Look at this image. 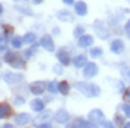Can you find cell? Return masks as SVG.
Segmentation results:
<instances>
[{"label":"cell","instance_id":"1","mask_svg":"<svg viewBox=\"0 0 130 128\" xmlns=\"http://www.w3.org/2000/svg\"><path fill=\"white\" fill-rule=\"evenodd\" d=\"M75 88L83 93L86 97H98L101 96V87L98 84H93V82H84V81H80L75 84Z\"/></svg>","mask_w":130,"mask_h":128},{"label":"cell","instance_id":"2","mask_svg":"<svg viewBox=\"0 0 130 128\" xmlns=\"http://www.w3.org/2000/svg\"><path fill=\"white\" fill-rule=\"evenodd\" d=\"M2 78L3 81L9 84V86H13V84H18V82H21V81L24 80V75L22 74H19V72H3V75H2Z\"/></svg>","mask_w":130,"mask_h":128},{"label":"cell","instance_id":"3","mask_svg":"<svg viewBox=\"0 0 130 128\" xmlns=\"http://www.w3.org/2000/svg\"><path fill=\"white\" fill-rule=\"evenodd\" d=\"M98 72H99L98 65L95 63V62H87L86 66L83 68V77H84V78H87V80H90V78L96 77Z\"/></svg>","mask_w":130,"mask_h":128},{"label":"cell","instance_id":"4","mask_svg":"<svg viewBox=\"0 0 130 128\" xmlns=\"http://www.w3.org/2000/svg\"><path fill=\"white\" fill-rule=\"evenodd\" d=\"M87 118H89V121H92L95 125H99L102 121H105V113L102 112L101 109H92V111L87 113Z\"/></svg>","mask_w":130,"mask_h":128},{"label":"cell","instance_id":"5","mask_svg":"<svg viewBox=\"0 0 130 128\" xmlns=\"http://www.w3.org/2000/svg\"><path fill=\"white\" fill-rule=\"evenodd\" d=\"M44 90H47V84L44 81H34L30 84V91L36 96H40L44 93Z\"/></svg>","mask_w":130,"mask_h":128},{"label":"cell","instance_id":"6","mask_svg":"<svg viewBox=\"0 0 130 128\" xmlns=\"http://www.w3.org/2000/svg\"><path fill=\"white\" fill-rule=\"evenodd\" d=\"M52 118V112L50 111H41V112H39V115L34 118V125L36 127H40L41 124H44V122H49V119Z\"/></svg>","mask_w":130,"mask_h":128},{"label":"cell","instance_id":"7","mask_svg":"<svg viewBox=\"0 0 130 128\" xmlns=\"http://www.w3.org/2000/svg\"><path fill=\"white\" fill-rule=\"evenodd\" d=\"M53 118H55V121H56L58 124H61V125H67L68 121H70V113H68V111H65V109H59V111L55 112Z\"/></svg>","mask_w":130,"mask_h":128},{"label":"cell","instance_id":"8","mask_svg":"<svg viewBox=\"0 0 130 128\" xmlns=\"http://www.w3.org/2000/svg\"><path fill=\"white\" fill-rule=\"evenodd\" d=\"M31 115L27 112H22V113H18L15 116V125H18V127H24V125H27V124H30L31 122Z\"/></svg>","mask_w":130,"mask_h":128},{"label":"cell","instance_id":"9","mask_svg":"<svg viewBox=\"0 0 130 128\" xmlns=\"http://www.w3.org/2000/svg\"><path fill=\"white\" fill-rule=\"evenodd\" d=\"M93 28H95L96 34L99 35V38H102V40H106V38L109 37V31L106 30L104 25H101V21H95V25H93Z\"/></svg>","mask_w":130,"mask_h":128},{"label":"cell","instance_id":"10","mask_svg":"<svg viewBox=\"0 0 130 128\" xmlns=\"http://www.w3.org/2000/svg\"><path fill=\"white\" fill-rule=\"evenodd\" d=\"M40 46L43 49H46L47 52H53L55 50V43H53L52 35H43L40 40Z\"/></svg>","mask_w":130,"mask_h":128},{"label":"cell","instance_id":"11","mask_svg":"<svg viewBox=\"0 0 130 128\" xmlns=\"http://www.w3.org/2000/svg\"><path fill=\"white\" fill-rule=\"evenodd\" d=\"M124 49H126V46H124V41L123 40L115 38V40L111 41V52H112V53H115V55H121L123 52H124Z\"/></svg>","mask_w":130,"mask_h":128},{"label":"cell","instance_id":"12","mask_svg":"<svg viewBox=\"0 0 130 128\" xmlns=\"http://www.w3.org/2000/svg\"><path fill=\"white\" fill-rule=\"evenodd\" d=\"M56 18L59 21H62V22H71V21H74V15L68 10V9H61V10H58Z\"/></svg>","mask_w":130,"mask_h":128},{"label":"cell","instance_id":"13","mask_svg":"<svg viewBox=\"0 0 130 128\" xmlns=\"http://www.w3.org/2000/svg\"><path fill=\"white\" fill-rule=\"evenodd\" d=\"M56 57H58V60L64 65V66H68V65L73 62V60H71V57H70V55H68V52H67V50H64V49L58 50Z\"/></svg>","mask_w":130,"mask_h":128},{"label":"cell","instance_id":"14","mask_svg":"<svg viewBox=\"0 0 130 128\" xmlns=\"http://www.w3.org/2000/svg\"><path fill=\"white\" fill-rule=\"evenodd\" d=\"M74 10H75V13L78 16H86L87 15V5H86V2H75L74 3Z\"/></svg>","mask_w":130,"mask_h":128},{"label":"cell","instance_id":"15","mask_svg":"<svg viewBox=\"0 0 130 128\" xmlns=\"http://www.w3.org/2000/svg\"><path fill=\"white\" fill-rule=\"evenodd\" d=\"M93 41H95V38L92 37V35H89V34H83L80 38H78V46L80 47H90L92 44H93Z\"/></svg>","mask_w":130,"mask_h":128},{"label":"cell","instance_id":"16","mask_svg":"<svg viewBox=\"0 0 130 128\" xmlns=\"http://www.w3.org/2000/svg\"><path fill=\"white\" fill-rule=\"evenodd\" d=\"M30 106H31V109L34 111V112H41V111H44V108H46L44 102L40 100V99H32Z\"/></svg>","mask_w":130,"mask_h":128},{"label":"cell","instance_id":"17","mask_svg":"<svg viewBox=\"0 0 130 128\" xmlns=\"http://www.w3.org/2000/svg\"><path fill=\"white\" fill-rule=\"evenodd\" d=\"M10 115H12V108L9 106V103L0 104V118L5 119V118H9Z\"/></svg>","mask_w":130,"mask_h":128},{"label":"cell","instance_id":"18","mask_svg":"<svg viewBox=\"0 0 130 128\" xmlns=\"http://www.w3.org/2000/svg\"><path fill=\"white\" fill-rule=\"evenodd\" d=\"M73 63L75 68H84L86 63H87V57L84 56V55H77L73 59Z\"/></svg>","mask_w":130,"mask_h":128},{"label":"cell","instance_id":"19","mask_svg":"<svg viewBox=\"0 0 130 128\" xmlns=\"http://www.w3.org/2000/svg\"><path fill=\"white\" fill-rule=\"evenodd\" d=\"M71 127H95V124L92 121H86V119H83V118H77L71 124Z\"/></svg>","mask_w":130,"mask_h":128},{"label":"cell","instance_id":"20","mask_svg":"<svg viewBox=\"0 0 130 128\" xmlns=\"http://www.w3.org/2000/svg\"><path fill=\"white\" fill-rule=\"evenodd\" d=\"M12 34H13V28H12V27H9V25H6V24L2 25V37H0V38H6V40H8Z\"/></svg>","mask_w":130,"mask_h":128},{"label":"cell","instance_id":"21","mask_svg":"<svg viewBox=\"0 0 130 128\" xmlns=\"http://www.w3.org/2000/svg\"><path fill=\"white\" fill-rule=\"evenodd\" d=\"M16 56H18V53H15V52H8V50H6L5 55H3V62L10 65L16 59Z\"/></svg>","mask_w":130,"mask_h":128},{"label":"cell","instance_id":"22","mask_svg":"<svg viewBox=\"0 0 130 128\" xmlns=\"http://www.w3.org/2000/svg\"><path fill=\"white\" fill-rule=\"evenodd\" d=\"M10 66H13V68H16V69H25V60L22 59V57L19 56H16V59L10 63Z\"/></svg>","mask_w":130,"mask_h":128},{"label":"cell","instance_id":"23","mask_svg":"<svg viewBox=\"0 0 130 128\" xmlns=\"http://www.w3.org/2000/svg\"><path fill=\"white\" fill-rule=\"evenodd\" d=\"M10 44H12V47L13 49H21V46L24 44V38H21V37L15 35V37L10 38Z\"/></svg>","mask_w":130,"mask_h":128},{"label":"cell","instance_id":"24","mask_svg":"<svg viewBox=\"0 0 130 128\" xmlns=\"http://www.w3.org/2000/svg\"><path fill=\"white\" fill-rule=\"evenodd\" d=\"M47 91L52 93V94L58 93V91H59V82H56V81H50V82H47Z\"/></svg>","mask_w":130,"mask_h":128},{"label":"cell","instance_id":"25","mask_svg":"<svg viewBox=\"0 0 130 128\" xmlns=\"http://www.w3.org/2000/svg\"><path fill=\"white\" fill-rule=\"evenodd\" d=\"M59 93L61 94H68L70 93V84H68V81H61L59 82Z\"/></svg>","mask_w":130,"mask_h":128},{"label":"cell","instance_id":"26","mask_svg":"<svg viewBox=\"0 0 130 128\" xmlns=\"http://www.w3.org/2000/svg\"><path fill=\"white\" fill-rule=\"evenodd\" d=\"M22 38H24V43H27V44H34L36 43V34L34 32H27Z\"/></svg>","mask_w":130,"mask_h":128},{"label":"cell","instance_id":"27","mask_svg":"<svg viewBox=\"0 0 130 128\" xmlns=\"http://www.w3.org/2000/svg\"><path fill=\"white\" fill-rule=\"evenodd\" d=\"M36 50H37V44H31L30 49H27V50L24 52V57L25 59H30V57L36 53Z\"/></svg>","mask_w":130,"mask_h":128},{"label":"cell","instance_id":"28","mask_svg":"<svg viewBox=\"0 0 130 128\" xmlns=\"http://www.w3.org/2000/svg\"><path fill=\"white\" fill-rule=\"evenodd\" d=\"M73 34H74V37H75V38H80L81 35L84 34V27H80V25H77V27L74 28Z\"/></svg>","mask_w":130,"mask_h":128},{"label":"cell","instance_id":"29","mask_svg":"<svg viewBox=\"0 0 130 128\" xmlns=\"http://www.w3.org/2000/svg\"><path fill=\"white\" fill-rule=\"evenodd\" d=\"M90 56H92V57H101V56H102V49H101V47L90 49Z\"/></svg>","mask_w":130,"mask_h":128},{"label":"cell","instance_id":"30","mask_svg":"<svg viewBox=\"0 0 130 128\" xmlns=\"http://www.w3.org/2000/svg\"><path fill=\"white\" fill-rule=\"evenodd\" d=\"M120 108H121L123 113L126 115V118H130V102H126V103L121 104Z\"/></svg>","mask_w":130,"mask_h":128},{"label":"cell","instance_id":"31","mask_svg":"<svg viewBox=\"0 0 130 128\" xmlns=\"http://www.w3.org/2000/svg\"><path fill=\"white\" fill-rule=\"evenodd\" d=\"M126 116V115H124ZM124 116H121L120 113H115L114 115V124L115 125H124Z\"/></svg>","mask_w":130,"mask_h":128},{"label":"cell","instance_id":"32","mask_svg":"<svg viewBox=\"0 0 130 128\" xmlns=\"http://www.w3.org/2000/svg\"><path fill=\"white\" fill-rule=\"evenodd\" d=\"M52 69H53V72H55L56 75H61V74H64V65L59 62V63L53 65V68H52Z\"/></svg>","mask_w":130,"mask_h":128},{"label":"cell","instance_id":"33","mask_svg":"<svg viewBox=\"0 0 130 128\" xmlns=\"http://www.w3.org/2000/svg\"><path fill=\"white\" fill-rule=\"evenodd\" d=\"M123 100L124 102H130V86L123 90Z\"/></svg>","mask_w":130,"mask_h":128},{"label":"cell","instance_id":"34","mask_svg":"<svg viewBox=\"0 0 130 128\" xmlns=\"http://www.w3.org/2000/svg\"><path fill=\"white\" fill-rule=\"evenodd\" d=\"M121 74H123L124 78L130 80V66H123L121 68Z\"/></svg>","mask_w":130,"mask_h":128},{"label":"cell","instance_id":"35","mask_svg":"<svg viewBox=\"0 0 130 128\" xmlns=\"http://www.w3.org/2000/svg\"><path fill=\"white\" fill-rule=\"evenodd\" d=\"M13 103H15L16 106H21V104L25 103V99L24 97H21V96H15L13 97Z\"/></svg>","mask_w":130,"mask_h":128},{"label":"cell","instance_id":"36","mask_svg":"<svg viewBox=\"0 0 130 128\" xmlns=\"http://www.w3.org/2000/svg\"><path fill=\"white\" fill-rule=\"evenodd\" d=\"M16 10H19V12H24L25 15H28V16H31V15H32L31 10H30L28 8H24V6H22V8H21V6H16Z\"/></svg>","mask_w":130,"mask_h":128},{"label":"cell","instance_id":"37","mask_svg":"<svg viewBox=\"0 0 130 128\" xmlns=\"http://www.w3.org/2000/svg\"><path fill=\"white\" fill-rule=\"evenodd\" d=\"M99 125H101V127H108V128L114 127V124H112V122H108V121H102V122H101Z\"/></svg>","mask_w":130,"mask_h":128},{"label":"cell","instance_id":"38","mask_svg":"<svg viewBox=\"0 0 130 128\" xmlns=\"http://www.w3.org/2000/svg\"><path fill=\"white\" fill-rule=\"evenodd\" d=\"M8 50V43H6V38H2V52H6Z\"/></svg>","mask_w":130,"mask_h":128},{"label":"cell","instance_id":"39","mask_svg":"<svg viewBox=\"0 0 130 128\" xmlns=\"http://www.w3.org/2000/svg\"><path fill=\"white\" fill-rule=\"evenodd\" d=\"M50 127H52V124H50V122H44V124H41L39 128H50Z\"/></svg>","mask_w":130,"mask_h":128},{"label":"cell","instance_id":"40","mask_svg":"<svg viewBox=\"0 0 130 128\" xmlns=\"http://www.w3.org/2000/svg\"><path fill=\"white\" fill-rule=\"evenodd\" d=\"M62 3H65V5H68V6H70V5H74L75 2H74V0H62Z\"/></svg>","mask_w":130,"mask_h":128},{"label":"cell","instance_id":"41","mask_svg":"<svg viewBox=\"0 0 130 128\" xmlns=\"http://www.w3.org/2000/svg\"><path fill=\"white\" fill-rule=\"evenodd\" d=\"M52 32H53V34H61V28H58V27H55V28L52 30Z\"/></svg>","mask_w":130,"mask_h":128},{"label":"cell","instance_id":"42","mask_svg":"<svg viewBox=\"0 0 130 128\" xmlns=\"http://www.w3.org/2000/svg\"><path fill=\"white\" fill-rule=\"evenodd\" d=\"M124 30H126V32L130 31V19H129V22H127V24L124 25Z\"/></svg>","mask_w":130,"mask_h":128},{"label":"cell","instance_id":"43","mask_svg":"<svg viewBox=\"0 0 130 128\" xmlns=\"http://www.w3.org/2000/svg\"><path fill=\"white\" fill-rule=\"evenodd\" d=\"M32 3H34V5H40V3H43V0H31Z\"/></svg>","mask_w":130,"mask_h":128},{"label":"cell","instance_id":"44","mask_svg":"<svg viewBox=\"0 0 130 128\" xmlns=\"http://www.w3.org/2000/svg\"><path fill=\"white\" fill-rule=\"evenodd\" d=\"M12 127H13L12 124H5V125H3V128H12Z\"/></svg>","mask_w":130,"mask_h":128},{"label":"cell","instance_id":"45","mask_svg":"<svg viewBox=\"0 0 130 128\" xmlns=\"http://www.w3.org/2000/svg\"><path fill=\"white\" fill-rule=\"evenodd\" d=\"M123 127H126V128H130V122H124V125Z\"/></svg>","mask_w":130,"mask_h":128},{"label":"cell","instance_id":"46","mask_svg":"<svg viewBox=\"0 0 130 128\" xmlns=\"http://www.w3.org/2000/svg\"><path fill=\"white\" fill-rule=\"evenodd\" d=\"M127 37H129V38H130V31H127Z\"/></svg>","mask_w":130,"mask_h":128},{"label":"cell","instance_id":"47","mask_svg":"<svg viewBox=\"0 0 130 128\" xmlns=\"http://www.w3.org/2000/svg\"><path fill=\"white\" fill-rule=\"evenodd\" d=\"M13 2H18V0H13Z\"/></svg>","mask_w":130,"mask_h":128},{"label":"cell","instance_id":"48","mask_svg":"<svg viewBox=\"0 0 130 128\" xmlns=\"http://www.w3.org/2000/svg\"><path fill=\"white\" fill-rule=\"evenodd\" d=\"M127 2H130V0H127Z\"/></svg>","mask_w":130,"mask_h":128}]
</instances>
